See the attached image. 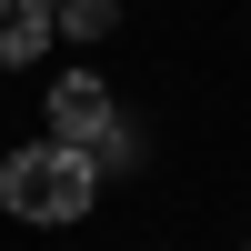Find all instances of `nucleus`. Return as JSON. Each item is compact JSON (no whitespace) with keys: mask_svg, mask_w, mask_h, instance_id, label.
Masks as SVG:
<instances>
[{"mask_svg":"<svg viewBox=\"0 0 251 251\" xmlns=\"http://www.w3.org/2000/svg\"><path fill=\"white\" fill-rule=\"evenodd\" d=\"M241 251H251V241H241Z\"/></svg>","mask_w":251,"mask_h":251,"instance_id":"423d86ee","label":"nucleus"},{"mask_svg":"<svg viewBox=\"0 0 251 251\" xmlns=\"http://www.w3.org/2000/svg\"><path fill=\"white\" fill-rule=\"evenodd\" d=\"M91 191H100V161L71 141H20L0 161V211H20V221H80Z\"/></svg>","mask_w":251,"mask_h":251,"instance_id":"f257e3e1","label":"nucleus"},{"mask_svg":"<svg viewBox=\"0 0 251 251\" xmlns=\"http://www.w3.org/2000/svg\"><path fill=\"white\" fill-rule=\"evenodd\" d=\"M50 0H0V71H20V60H40L50 50Z\"/></svg>","mask_w":251,"mask_h":251,"instance_id":"7ed1b4c3","label":"nucleus"},{"mask_svg":"<svg viewBox=\"0 0 251 251\" xmlns=\"http://www.w3.org/2000/svg\"><path fill=\"white\" fill-rule=\"evenodd\" d=\"M111 121H121V100L100 91L91 71H60V80H50V131L71 141V151H100V131H111Z\"/></svg>","mask_w":251,"mask_h":251,"instance_id":"f03ea898","label":"nucleus"},{"mask_svg":"<svg viewBox=\"0 0 251 251\" xmlns=\"http://www.w3.org/2000/svg\"><path fill=\"white\" fill-rule=\"evenodd\" d=\"M50 10H60V0H50Z\"/></svg>","mask_w":251,"mask_h":251,"instance_id":"39448f33","label":"nucleus"},{"mask_svg":"<svg viewBox=\"0 0 251 251\" xmlns=\"http://www.w3.org/2000/svg\"><path fill=\"white\" fill-rule=\"evenodd\" d=\"M50 20H71V40H100V30L121 20V0H60Z\"/></svg>","mask_w":251,"mask_h":251,"instance_id":"20e7f679","label":"nucleus"}]
</instances>
